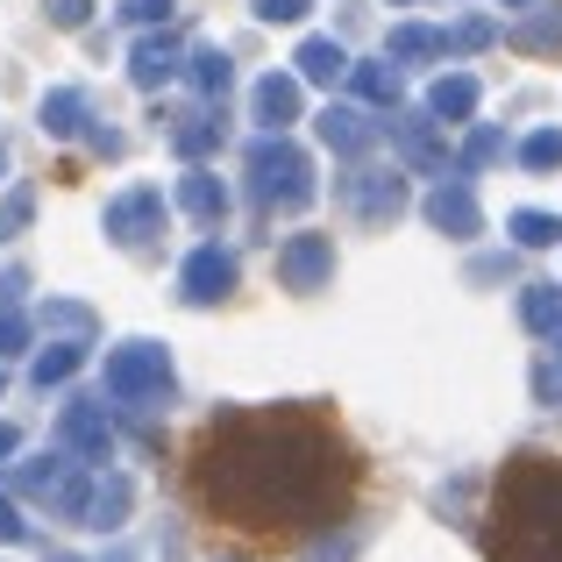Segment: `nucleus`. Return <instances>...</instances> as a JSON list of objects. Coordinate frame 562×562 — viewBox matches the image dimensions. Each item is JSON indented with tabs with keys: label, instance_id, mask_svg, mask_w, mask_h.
Wrapping results in <instances>:
<instances>
[{
	"label": "nucleus",
	"instance_id": "obj_1",
	"mask_svg": "<svg viewBox=\"0 0 562 562\" xmlns=\"http://www.w3.org/2000/svg\"><path fill=\"white\" fill-rule=\"evenodd\" d=\"M349 456L314 413H228L192 456V492L228 527H300L335 506Z\"/></svg>",
	"mask_w": 562,
	"mask_h": 562
},
{
	"label": "nucleus",
	"instance_id": "obj_2",
	"mask_svg": "<svg viewBox=\"0 0 562 562\" xmlns=\"http://www.w3.org/2000/svg\"><path fill=\"white\" fill-rule=\"evenodd\" d=\"M492 562H562V463L520 456L498 477Z\"/></svg>",
	"mask_w": 562,
	"mask_h": 562
},
{
	"label": "nucleus",
	"instance_id": "obj_3",
	"mask_svg": "<svg viewBox=\"0 0 562 562\" xmlns=\"http://www.w3.org/2000/svg\"><path fill=\"white\" fill-rule=\"evenodd\" d=\"M257 179H263V192L300 200V157H292V150H257Z\"/></svg>",
	"mask_w": 562,
	"mask_h": 562
},
{
	"label": "nucleus",
	"instance_id": "obj_4",
	"mask_svg": "<svg viewBox=\"0 0 562 562\" xmlns=\"http://www.w3.org/2000/svg\"><path fill=\"white\" fill-rule=\"evenodd\" d=\"M157 378H165V363H157V357H114V371H108L114 392H143V384H157Z\"/></svg>",
	"mask_w": 562,
	"mask_h": 562
},
{
	"label": "nucleus",
	"instance_id": "obj_5",
	"mask_svg": "<svg viewBox=\"0 0 562 562\" xmlns=\"http://www.w3.org/2000/svg\"><path fill=\"white\" fill-rule=\"evenodd\" d=\"M186 285H192V300H214V292L228 285V257H214V249H206V257L186 271Z\"/></svg>",
	"mask_w": 562,
	"mask_h": 562
},
{
	"label": "nucleus",
	"instance_id": "obj_6",
	"mask_svg": "<svg viewBox=\"0 0 562 562\" xmlns=\"http://www.w3.org/2000/svg\"><path fill=\"white\" fill-rule=\"evenodd\" d=\"M321 263H328V249H321V243H300V249L285 257V278H292V285H314Z\"/></svg>",
	"mask_w": 562,
	"mask_h": 562
},
{
	"label": "nucleus",
	"instance_id": "obj_7",
	"mask_svg": "<svg viewBox=\"0 0 562 562\" xmlns=\"http://www.w3.org/2000/svg\"><path fill=\"white\" fill-rule=\"evenodd\" d=\"M136 79H143V86L171 79V43H136Z\"/></svg>",
	"mask_w": 562,
	"mask_h": 562
},
{
	"label": "nucleus",
	"instance_id": "obj_8",
	"mask_svg": "<svg viewBox=\"0 0 562 562\" xmlns=\"http://www.w3.org/2000/svg\"><path fill=\"white\" fill-rule=\"evenodd\" d=\"M300 71H306V79H335V71H342V50H335V43H306Z\"/></svg>",
	"mask_w": 562,
	"mask_h": 562
},
{
	"label": "nucleus",
	"instance_id": "obj_9",
	"mask_svg": "<svg viewBox=\"0 0 562 562\" xmlns=\"http://www.w3.org/2000/svg\"><path fill=\"white\" fill-rule=\"evenodd\" d=\"M79 108H86L79 93H50V100H43V128H57V136H65V128H79Z\"/></svg>",
	"mask_w": 562,
	"mask_h": 562
},
{
	"label": "nucleus",
	"instance_id": "obj_10",
	"mask_svg": "<svg viewBox=\"0 0 562 562\" xmlns=\"http://www.w3.org/2000/svg\"><path fill=\"white\" fill-rule=\"evenodd\" d=\"M257 108H263V122H278V114H292V86H285V79H263Z\"/></svg>",
	"mask_w": 562,
	"mask_h": 562
},
{
	"label": "nucleus",
	"instance_id": "obj_11",
	"mask_svg": "<svg viewBox=\"0 0 562 562\" xmlns=\"http://www.w3.org/2000/svg\"><path fill=\"white\" fill-rule=\"evenodd\" d=\"M43 8H50V22H57V29H79L93 0H43Z\"/></svg>",
	"mask_w": 562,
	"mask_h": 562
},
{
	"label": "nucleus",
	"instance_id": "obj_12",
	"mask_svg": "<svg viewBox=\"0 0 562 562\" xmlns=\"http://www.w3.org/2000/svg\"><path fill=\"white\" fill-rule=\"evenodd\" d=\"M257 14H263V22H300L306 0H257Z\"/></svg>",
	"mask_w": 562,
	"mask_h": 562
},
{
	"label": "nucleus",
	"instance_id": "obj_13",
	"mask_svg": "<svg viewBox=\"0 0 562 562\" xmlns=\"http://www.w3.org/2000/svg\"><path fill=\"white\" fill-rule=\"evenodd\" d=\"M200 86H228V57L221 50H200Z\"/></svg>",
	"mask_w": 562,
	"mask_h": 562
},
{
	"label": "nucleus",
	"instance_id": "obj_14",
	"mask_svg": "<svg viewBox=\"0 0 562 562\" xmlns=\"http://www.w3.org/2000/svg\"><path fill=\"white\" fill-rule=\"evenodd\" d=\"M22 221H29V192H14V200L0 206V243H8V228H22Z\"/></svg>",
	"mask_w": 562,
	"mask_h": 562
},
{
	"label": "nucleus",
	"instance_id": "obj_15",
	"mask_svg": "<svg viewBox=\"0 0 562 562\" xmlns=\"http://www.w3.org/2000/svg\"><path fill=\"white\" fill-rule=\"evenodd\" d=\"M128 22H157V14H171V0H122Z\"/></svg>",
	"mask_w": 562,
	"mask_h": 562
},
{
	"label": "nucleus",
	"instance_id": "obj_16",
	"mask_svg": "<svg viewBox=\"0 0 562 562\" xmlns=\"http://www.w3.org/2000/svg\"><path fill=\"white\" fill-rule=\"evenodd\" d=\"M65 371H71V349H57V357H43V363H36V378H43V384L65 378Z\"/></svg>",
	"mask_w": 562,
	"mask_h": 562
},
{
	"label": "nucleus",
	"instance_id": "obj_17",
	"mask_svg": "<svg viewBox=\"0 0 562 562\" xmlns=\"http://www.w3.org/2000/svg\"><path fill=\"white\" fill-rule=\"evenodd\" d=\"M0 535H14V513L8 506H0Z\"/></svg>",
	"mask_w": 562,
	"mask_h": 562
}]
</instances>
